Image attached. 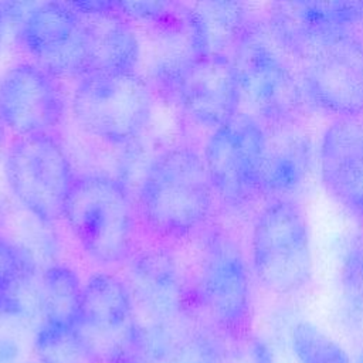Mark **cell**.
<instances>
[{"instance_id": "cell-6", "label": "cell", "mask_w": 363, "mask_h": 363, "mask_svg": "<svg viewBox=\"0 0 363 363\" xmlns=\"http://www.w3.org/2000/svg\"><path fill=\"white\" fill-rule=\"evenodd\" d=\"M71 111L89 136L113 146L128 145L150 122L153 88L139 72L86 74L75 82Z\"/></svg>"}, {"instance_id": "cell-17", "label": "cell", "mask_w": 363, "mask_h": 363, "mask_svg": "<svg viewBox=\"0 0 363 363\" xmlns=\"http://www.w3.org/2000/svg\"><path fill=\"white\" fill-rule=\"evenodd\" d=\"M319 166L330 196L363 224V115L336 118L326 128Z\"/></svg>"}, {"instance_id": "cell-29", "label": "cell", "mask_w": 363, "mask_h": 363, "mask_svg": "<svg viewBox=\"0 0 363 363\" xmlns=\"http://www.w3.org/2000/svg\"><path fill=\"white\" fill-rule=\"evenodd\" d=\"M4 21V16H3V11H1V4H0V38H1V33H3V23Z\"/></svg>"}, {"instance_id": "cell-24", "label": "cell", "mask_w": 363, "mask_h": 363, "mask_svg": "<svg viewBox=\"0 0 363 363\" xmlns=\"http://www.w3.org/2000/svg\"><path fill=\"white\" fill-rule=\"evenodd\" d=\"M224 343L211 328L184 329L163 363H221Z\"/></svg>"}, {"instance_id": "cell-13", "label": "cell", "mask_w": 363, "mask_h": 363, "mask_svg": "<svg viewBox=\"0 0 363 363\" xmlns=\"http://www.w3.org/2000/svg\"><path fill=\"white\" fill-rule=\"evenodd\" d=\"M126 284L135 313L142 312V328H174L187 309L189 289L176 258L164 247H149L128 261Z\"/></svg>"}, {"instance_id": "cell-11", "label": "cell", "mask_w": 363, "mask_h": 363, "mask_svg": "<svg viewBox=\"0 0 363 363\" xmlns=\"http://www.w3.org/2000/svg\"><path fill=\"white\" fill-rule=\"evenodd\" d=\"M163 92L190 122L211 132L240 112L241 92L230 55L208 54L193 60Z\"/></svg>"}, {"instance_id": "cell-28", "label": "cell", "mask_w": 363, "mask_h": 363, "mask_svg": "<svg viewBox=\"0 0 363 363\" xmlns=\"http://www.w3.org/2000/svg\"><path fill=\"white\" fill-rule=\"evenodd\" d=\"M4 125H3V122L0 121V150H1V147H3V142H4Z\"/></svg>"}, {"instance_id": "cell-7", "label": "cell", "mask_w": 363, "mask_h": 363, "mask_svg": "<svg viewBox=\"0 0 363 363\" xmlns=\"http://www.w3.org/2000/svg\"><path fill=\"white\" fill-rule=\"evenodd\" d=\"M251 264L259 284L277 295L294 294L309 282L311 238L298 201L269 200L258 213L251 233Z\"/></svg>"}, {"instance_id": "cell-21", "label": "cell", "mask_w": 363, "mask_h": 363, "mask_svg": "<svg viewBox=\"0 0 363 363\" xmlns=\"http://www.w3.org/2000/svg\"><path fill=\"white\" fill-rule=\"evenodd\" d=\"M33 353L37 363H101L78 328L38 325Z\"/></svg>"}, {"instance_id": "cell-12", "label": "cell", "mask_w": 363, "mask_h": 363, "mask_svg": "<svg viewBox=\"0 0 363 363\" xmlns=\"http://www.w3.org/2000/svg\"><path fill=\"white\" fill-rule=\"evenodd\" d=\"M65 108L58 79L34 61L10 65L0 75V121L14 136L54 135Z\"/></svg>"}, {"instance_id": "cell-14", "label": "cell", "mask_w": 363, "mask_h": 363, "mask_svg": "<svg viewBox=\"0 0 363 363\" xmlns=\"http://www.w3.org/2000/svg\"><path fill=\"white\" fill-rule=\"evenodd\" d=\"M136 323L135 306L125 279L95 272L84 282L78 330L102 363Z\"/></svg>"}, {"instance_id": "cell-26", "label": "cell", "mask_w": 363, "mask_h": 363, "mask_svg": "<svg viewBox=\"0 0 363 363\" xmlns=\"http://www.w3.org/2000/svg\"><path fill=\"white\" fill-rule=\"evenodd\" d=\"M102 363H149L136 323L130 332L111 350Z\"/></svg>"}, {"instance_id": "cell-9", "label": "cell", "mask_w": 363, "mask_h": 363, "mask_svg": "<svg viewBox=\"0 0 363 363\" xmlns=\"http://www.w3.org/2000/svg\"><path fill=\"white\" fill-rule=\"evenodd\" d=\"M261 123L240 111L206 140L203 160L217 200L242 208L262 197L259 190Z\"/></svg>"}, {"instance_id": "cell-5", "label": "cell", "mask_w": 363, "mask_h": 363, "mask_svg": "<svg viewBox=\"0 0 363 363\" xmlns=\"http://www.w3.org/2000/svg\"><path fill=\"white\" fill-rule=\"evenodd\" d=\"M189 295L225 340L251 333L250 269L238 242L225 230H203L197 278Z\"/></svg>"}, {"instance_id": "cell-18", "label": "cell", "mask_w": 363, "mask_h": 363, "mask_svg": "<svg viewBox=\"0 0 363 363\" xmlns=\"http://www.w3.org/2000/svg\"><path fill=\"white\" fill-rule=\"evenodd\" d=\"M38 284L28 257L0 234V316L38 320Z\"/></svg>"}, {"instance_id": "cell-22", "label": "cell", "mask_w": 363, "mask_h": 363, "mask_svg": "<svg viewBox=\"0 0 363 363\" xmlns=\"http://www.w3.org/2000/svg\"><path fill=\"white\" fill-rule=\"evenodd\" d=\"M289 343L298 363H350L346 349L308 320H299L291 328Z\"/></svg>"}, {"instance_id": "cell-2", "label": "cell", "mask_w": 363, "mask_h": 363, "mask_svg": "<svg viewBox=\"0 0 363 363\" xmlns=\"http://www.w3.org/2000/svg\"><path fill=\"white\" fill-rule=\"evenodd\" d=\"M62 220L85 255L101 267L119 265L135 254L136 206L116 177L77 176Z\"/></svg>"}, {"instance_id": "cell-8", "label": "cell", "mask_w": 363, "mask_h": 363, "mask_svg": "<svg viewBox=\"0 0 363 363\" xmlns=\"http://www.w3.org/2000/svg\"><path fill=\"white\" fill-rule=\"evenodd\" d=\"M7 186L17 201L37 220H62L77 179L69 157L54 135L14 136L4 159Z\"/></svg>"}, {"instance_id": "cell-4", "label": "cell", "mask_w": 363, "mask_h": 363, "mask_svg": "<svg viewBox=\"0 0 363 363\" xmlns=\"http://www.w3.org/2000/svg\"><path fill=\"white\" fill-rule=\"evenodd\" d=\"M284 50L295 61L312 105L336 118L363 115V35L359 27L306 35Z\"/></svg>"}, {"instance_id": "cell-30", "label": "cell", "mask_w": 363, "mask_h": 363, "mask_svg": "<svg viewBox=\"0 0 363 363\" xmlns=\"http://www.w3.org/2000/svg\"><path fill=\"white\" fill-rule=\"evenodd\" d=\"M359 363H363V352H362V354H360V359H359Z\"/></svg>"}, {"instance_id": "cell-1", "label": "cell", "mask_w": 363, "mask_h": 363, "mask_svg": "<svg viewBox=\"0 0 363 363\" xmlns=\"http://www.w3.org/2000/svg\"><path fill=\"white\" fill-rule=\"evenodd\" d=\"M214 200L203 155L190 146H174L152 160L135 206L145 230L167 242L204 230Z\"/></svg>"}, {"instance_id": "cell-27", "label": "cell", "mask_w": 363, "mask_h": 363, "mask_svg": "<svg viewBox=\"0 0 363 363\" xmlns=\"http://www.w3.org/2000/svg\"><path fill=\"white\" fill-rule=\"evenodd\" d=\"M23 346L10 335H0V363H21Z\"/></svg>"}, {"instance_id": "cell-19", "label": "cell", "mask_w": 363, "mask_h": 363, "mask_svg": "<svg viewBox=\"0 0 363 363\" xmlns=\"http://www.w3.org/2000/svg\"><path fill=\"white\" fill-rule=\"evenodd\" d=\"M191 28L200 55H231L251 16L237 1H200L189 6Z\"/></svg>"}, {"instance_id": "cell-16", "label": "cell", "mask_w": 363, "mask_h": 363, "mask_svg": "<svg viewBox=\"0 0 363 363\" xmlns=\"http://www.w3.org/2000/svg\"><path fill=\"white\" fill-rule=\"evenodd\" d=\"M261 123L259 190L262 197L292 199L312 163L311 136L301 119Z\"/></svg>"}, {"instance_id": "cell-3", "label": "cell", "mask_w": 363, "mask_h": 363, "mask_svg": "<svg viewBox=\"0 0 363 363\" xmlns=\"http://www.w3.org/2000/svg\"><path fill=\"white\" fill-rule=\"evenodd\" d=\"M230 57L241 102L259 122L301 119L312 105L295 61L274 40L264 20L251 17Z\"/></svg>"}, {"instance_id": "cell-10", "label": "cell", "mask_w": 363, "mask_h": 363, "mask_svg": "<svg viewBox=\"0 0 363 363\" xmlns=\"http://www.w3.org/2000/svg\"><path fill=\"white\" fill-rule=\"evenodd\" d=\"M18 45L57 79L86 74L84 17L72 3H33L17 21Z\"/></svg>"}, {"instance_id": "cell-20", "label": "cell", "mask_w": 363, "mask_h": 363, "mask_svg": "<svg viewBox=\"0 0 363 363\" xmlns=\"http://www.w3.org/2000/svg\"><path fill=\"white\" fill-rule=\"evenodd\" d=\"M82 286L79 275L71 267L64 264L47 267L40 274L38 325L64 329L78 328Z\"/></svg>"}, {"instance_id": "cell-23", "label": "cell", "mask_w": 363, "mask_h": 363, "mask_svg": "<svg viewBox=\"0 0 363 363\" xmlns=\"http://www.w3.org/2000/svg\"><path fill=\"white\" fill-rule=\"evenodd\" d=\"M343 312L350 325L363 322V224L349 242L340 268Z\"/></svg>"}, {"instance_id": "cell-15", "label": "cell", "mask_w": 363, "mask_h": 363, "mask_svg": "<svg viewBox=\"0 0 363 363\" xmlns=\"http://www.w3.org/2000/svg\"><path fill=\"white\" fill-rule=\"evenodd\" d=\"M74 7L84 17L86 74L138 72L140 41L118 1H74Z\"/></svg>"}, {"instance_id": "cell-25", "label": "cell", "mask_w": 363, "mask_h": 363, "mask_svg": "<svg viewBox=\"0 0 363 363\" xmlns=\"http://www.w3.org/2000/svg\"><path fill=\"white\" fill-rule=\"evenodd\" d=\"M221 363H275L269 346L255 335L225 340Z\"/></svg>"}]
</instances>
